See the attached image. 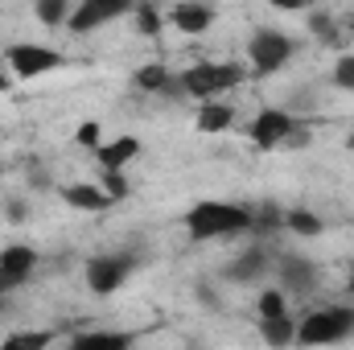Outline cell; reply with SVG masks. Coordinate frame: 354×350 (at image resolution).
<instances>
[{
  "mask_svg": "<svg viewBox=\"0 0 354 350\" xmlns=\"http://www.w3.org/2000/svg\"><path fill=\"white\" fill-rule=\"evenodd\" d=\"M181 223H185V235L194 243H210V239H227V235L252 231V206H235V202L206 198V202H194Z\"/></svg>",
  "mask_w": 354,
  "mask_h": 350,
  "instance_id": "6da1fadb",
  "label": "cell"
},
{
  "mask_svg": "<svg viewBox=\"0 0 354 350\" xmlns=\"http://www.w3.org/2000/svg\"><path fill=\"white\" fill-rule=\"evenodd\" d=\"M239 83H243V66H235V62H194L189 71L177 75L181 95H189V99H198V103L223 99L227 91H235Z\"/></svg>",
  "mask_w": 354,
  "mask_h": 350,
  "instance_id": "7a4b0ae2",
  "label": "cell"
},
{
  "mask_svg": "<svg viewBox=\"0 0 354 350\" xmlns=\"http://www.w3.org/2000/svg\"><path fill=\"white\" fill-rule=\"evenodd\" d=\"M354 334V309L346 305H326V309H313L297 322V342L301 347H330V342H342Z\"/></svg>",
  "mask_w": 354,
  "mask_h": 350,
  "instance_id": "3957f363",
  "label": "cell"
},
{
  "mask_svg": "<svg viewBox=\"0 0 354 350\" xmlns=\"http://www.w3.org/2000/svg\"><path fill=\"white\" fill-rule=\"evenodd\" d=\"M297 54V42L280 29H256L252 42H248V62H252V75L256 79H272L280 75Z\"/></svg>",
  "mask_w": 354,
  "mask_h": 350,
  "instance_id": "277c9868",
  "label": "cell"
},
{
  "mask_svg": "<svg viewBox=\"0 0 354 350\" xmlns=\"http://www.w3.org/2000/svg\"><path fill=\"white\" fill-rule=\"evenodd\" d=\"M4 62H8L12 79L29 83V79H41V75H50V71H58L66 58H62L58 50L41 46V42H12V46L4 50Z\"/></svg>",
  "mask_w": 354,
  "mask_h": 350,
  "instance_id": "5b68a950",
  "label": "cell"
},
{
  "mask_svg": "<svg viewBox=\"0 0 354 350\" xmlns=\"http://www.w3.org/2000/svg\"><path fill=\"white\" fill-rule=\"evenodd\" d=\"M305 140V132L297 128V120L284 111V107H264L256 120H252V145L256 149H284V145H301Z\"/></svg>",
  "mask_w": 354,
  "mask_h": 350,
  "instance_id": "8992f818",
  "label": "cell"
},
{
  "mask_svg": "<svg viewBox=\"0 0 354 350\" xmlns=\"http://www.w3.org/2000/svg\"><path fill=\"white\" fill-rule=\"evenodd\" d=\"M132 268L136 264L128 260V256H120V252H103V256H91L87 260V288L95 297H111V293H120L124 284H128V276H132Z\"/></svg>",
  "mask_w": 354,
  "mask_h": 350,
  "instance_id": "52a82bcc",
  "label": "cell"
},
{
  "mask_svg": "<svg viewBox=\"0 0 354 350\" xmlns=\"http://www.w3.org/2000/svg\"><path fill=\"white\" fill-rule=\"evenodd\" d=\"M132 8H136L132 0H79V4L71 8L66 29H71V33H95V29H103V25H111V21H120V17H128Z\"/></svg>",
  "mask_w": 354,
  "mask_h": 350,
  "instance_id": "ba28073f",
  "label": "cell"
},
{
  "mask_svg": "<svg viewBox=\"0 0 354 350\" xmlns=\"http://www.w3.org/2000/svg\"><path fill=\"white\" fill-rule=\"evenodd\" d=\"M272 272H276V284L284 288V293H313L317 288V264L309 260V256H280V260H272Z\"/></svg>",
  "mask_w": 354,
  "mask_h": 350,
  "instance_id": "9c48e42d",
  "label": "cell"
},
{
  "mask_svg": "<svg viewBox=\"0 0 354 350\" xmlns=\"http://www.w3.org/2000/svg\"><path fill=\"white\" fill-rule=\"evenodd\" d=\"M214 4H206V0H177L174 8L165 12V21L174 25L177 33H185V37H198V33H206L210 25H214Z\"/></svg>",
  "mask_w": 354,
  "mask_h": 350,
  "instance_id": "30bf717a",
  "label": "cell"
},
{
  "mask_svg": "<svg viewBox=\"0 0 354 350\" xmlns=\"http://www.w3.org/2000/svg\"><path fill=\"white\" fill-rule=\"evenodd\" d=\"M268 272H272V256H268V248H252V252H239L235 260L227 264V280L231 284H256V280H264Z\"/></svg>",
  "mask_w": 354,
  "mask_h": 350,
  "instance_id": "8fae6325",
  "label": "cell"
},
{
  "mask_svg": "<svg viewBox=\"0 0 354 350\" xmlns=\"http://www.w3.org/2000/svg\"><path fill=\"white\" fill-rule=\"evenodd\" d=\"M62 202L71 210H87V214H99L111 206V194L99 185V181H75V185H62Z\"/></svg>",
  "mask_w": 354,
  "mask_h": 350,
  "instance_id": "7c38bea8",
  "label": "cell"
},
{
  "mask_svg": "<svg viewBox=\"0 0 354 350\" xmlns=\"http://www.w3.org/2000/svg\"><path fill=\"white\" fill-rule=\"evenodd\" d=\"M136 157H140V140L136 136H111V140H103L95 149L99 169H128Z\"/></svg>",
  "mask_w": 354,
  "mask_h": 350,
  "instance_id": "4fadbf2b",
  "label": "cell"
},
{
  "mask_svg": "<svg viewBox=\"0 0 354 350\" xmlns=\"http://www.w3.org/2000/svg\"><path fill=\"white\" fill-rule=\"evenodd\" d=\"M0 268H4V276L21 288V284L33 276V268H37V252H33L29 243H8V248L0 252Z\"/></svg>",
  "mask_w": 354,
  "mask_h": 350,
  "instance_id": "5bb4252c",
  "label": "cell"
},
{
  "mask_svg": "<svg viewBox=\"0 0 354 350\" xmlns=\"http://www.w3.org/2000/svg\"><path fill=\"white\" fill-rule=\"evenodd\" d=\"M231 124H235V107L223 103V99H206V103L198 107V120H194V128L206 132V136H218V132H227Z\"/></svg>",
  "mask_w": 354,
  "mask_h": 350,
  "instance_id": "9a60e30c",
  "label": "cell"
},
{
  "mask_svg": "<svg viewBox=\"0 0 354 350\" xmlns=\"http://www.w3.org/2000/svg\"><path fill=\"white\" fill-rule=\"evenodd\" d=\"M71 347L75 350H128V347H136V334H124V330H91V334H75Z\"/></svg>",
  "mask_w": 354,
  "mask_h": 350,
  "instance_id": "2e32d148",
  "label": "cell"
},
{
  "mask_svg": "<svg viewBox=\"0 0 354 350\" xmlns=\"http://www.w3.org/2000/svg\"><path fill=\"white\" fill-rule=\"evenodd\" d=\"M132 83L140 91H149V95H174V91H181L177 87V79L161 66V62H149V66H140L136 75H132Z\"/></svg>",
  "mask_w": 354,
  "mask_h": 350,
  "instance_id": "e0dca14e",
  "label": "cell"
},
{
  "mask_svg": "<svg viewBox=\"0 0 354 350\" xmlns=\"http://www.w3.org/2000/svg\"><path fill=\"white\" fill-rule=\"evenodd\" d=\"M260 338H264L268 347H288V342H297V322L288 313L260 317Z\"/></svg>",
  "mask_w": 354,
  "mask_h": 350,
  "instance_id": "ac0fdd59",
  "label": "cell"
},
{
  "mask_svg": "<svg viewBox=\"0 0 354 350\" xmlns=\"http://www.w3.org/2000/svg\"><path fill=\"white\" fill-rule=\"evenodd\" d=\"M284 227H288L292 235H301V239H317V235L326 231V223H322L313 210H288V214H284Z\"/></svg>",
  "mask_w": 354,
  "mask_h": 350,
  "instance_id": "d6986e66",
  "label": "cell"
},
{
  "mask_svg": "<svg viewBox=\"0 0 354 350\" xmlns=\"http://www.w3.org/2000/svg\"><path fill=\"white\" fill-rule=\"evenodd\" d=\"M71 8H75L71 0H37V4H33V17H37L46 29H58V25L71 21Z\"/></svg>",
  "mask_w": 354,
  "mask_h": 350,
  "instance_id": "ffe728a7",
  "label": "cell"
},
{
  "mask_svg": "<svg viewBox=\"0 0 354 350\" xmlns=\"http://www.w3.org/2000/svg\"><path fill=\"white\" fill-rule=\"evenodd\" d=\"M132 17H136V29H140L145 37H157V33L169 25V21H165V12H161L157 4H136V8H132Z\"/></svg>",
  "mask_w": 354,
  "mask_h": 350,
  "instance_id": "44dd1931",
  "label": "cell"
},
{
  "mask_svg": "<svg viewBox=\"0 0 354 350\" xmlns=\"http://www.w3.org/2000/svg\"><path fill=\"white\" fill-rule=\"evenodd\" d=\"M54 342L50 330H21V334H8L4 338V350H46Z\"/></svg>",
  "mask_w": 354,
  "mask_h": 350,
  "instance_id": "7402d4cb",
  "label": "cell"
},
{
  "mask_svg": "<svg viewBox=\"0 0 354 350\" xmlns=\"http://www.w3.org/2000/svg\"><path fill=\"white\" fill-rule=\"evenodd\" d=\"M309 29H313V37H317V42H326V46H338V50H342V29L334 25V17H326V12H309Z\"/></svg>",
  "mask_w": 354,
  "mask_h": 350,
  "instance_id": "603a6c76",
  "label": "cell"
},
{
  "mask_svg": "<svg viewBox=\"0 0 354 350\" xmlns=\"http://www.w3.org/2000/svg\"><path fill=\"white\" fill-rule=\"evenodd\" d=\"M256 313L260 317H276V313H288V297H284V288L280 284H272L260 293V301H256Z\"/></svg>",
  "mask_w": 354,
  "mask_h": 350,
  "instance_id": "cb8c5ba5",
  "label": "cell"
},
{
  "mask_svg": "<svg viewBox=\"0 0 354 350\" xmlns=\"http://www.w3.org/2000/svg\"><path fill=\"white\" fill-rule=\"evenodd\" d=\"M99 185L111 194V202H124L128 194H132V181L124 177V169H103V177H99Z\"/></svg>",
  "mask_w": 354,
  "mask_h": 350,
  "instance_id": "d4e9b609",
  "label": "cell"
},
{
  "mask_svg": "<svg viewBox=\"0 0 354 350\" xmlns=\"http://www.w3.org/2000/svg\"><path fill=\"white\" fill-rule=\"evenodd\" d=\"M334 83L354 95V54H338V62H334Z\"/></svg>",
  "mask_w": 354,
  "mask_h": 350,
  "instance_id": "484cf974",
  "label": "cell"
},
{
  "mask_svg": "<svg viewBox=\"0 0 354 350\" xmlns=\"http://www.w3.org/2000/svg\"><path fill=\"white\" fill-rule=\"evenodd\" d=\"M75 140H79L83 149H91V153H95V149L103 145V128H99V120H83V124H79V136H75Z\"/></svg>",
  "mask_w": 354,
  "mask_h": 350,
  "instance_id": "4316f807",
  "label": "cell"
},
{
  "mask_svg": "<svg viewBox=\"0 0 354 350\" xmlns=\"http://www.w3.org/2000/svg\"><path fill=\"white\" fill-rule=\"evenodd\" d=\"M264 4H272V8H280V12H301V8H309L305 0H264Z\"/></svg>",
  "mask_w": 354,
  "mask_h": 350,
  "instance_id": "83f0119b",
  "label": "cell"
},
{
  "mask_svg": "<svg viewBox=\"0 0 354 350\" xmlns=\"http://www.w3.org/2000/svg\"><path fill=\"white\" fill-rule=\"evenodd\" d=\"M4 214H8V223H25V202L17 198V202H8L4 206Z\"/></svg>",
  "mask_w": 354,
  "mask_h": 350,
  "instance_id": "f1b7e54d",
  "label": "cell"
},
{
  "mask_svg": "<svg viewBox=\"0 0 354 350\" xmlns=\"http://www.w3.org/2000/svg\"><path fill=\"white\" fill-rule=\"evenodd\" d=\"M12 288H17V284H12V280H8V276H4V268H0V301H4V297H8V293H12Z\"/></svg>",
  "mask_w": 354,
  "mask_h": 350,
  "instance_id": "f546056e",
  "label": "cell"
},
{
  "mask_svg": "<svg viewBox=\"0 0 354 350\" xmlns=\"http://www.w3.org/2000/svg\"><path fill=\"white\" fill-rule=\"evenodd\" d=\"M12 87V79H8V75H4V71H0V95H4V91Z\"/></svg>",
  "mask_w": 354,
  "mask_h": 350,
  "instance_id": "4dcf8cb0",
  "label": "cell"
},
{
  "mask_svg": "<svg viewBox=\"0 0 354 350\" xmlns=\"http://www.w3.org/2000/svg\"><path fill=\"white\" fill-rule=\"evenodd\" d=\"M346 153H354V132L346 136Z\"/></svg>",
  "mask_w": 354,
  "mask_h": 350,
  "instance_id": "1f68e13d",
  "label": "cell"
},
{
  "mask_svg": "<svg viewBox=\"0 0 354 350\" xmlns=\"http://www.w3.org/2000/svg\"><path fill=\"white\" fill-rule=\"evenodd\" d=\"M305 4H322V0H305Z\"/></svg>",
  "mask_w": 354,
  "mask_h": 350,
  "instance_id": "d6a6232c",
  "label": "cell"
}]
</instances>
